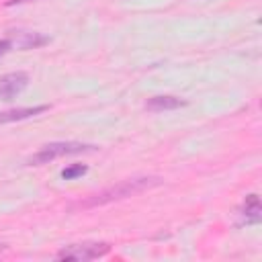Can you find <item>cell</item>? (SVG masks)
I'll use <instances>...</instances> for the list:
<instances>
[{
  "label": "cell",
  "mask_w": 262,
  "mask_h": 262,
  "mask_svg": "<svg viewBox=\"0 0 262 262\" xmlns=\"http://www.w3.org/2000/svg\"><path fill=\"white\" fill-rule=\"evenodd\" d=\"M43 43H47V37L37 35V33H27L18 45H20L23 49H31V47H39V45H43Z\"/></svg>",
  "instance_id": "obj_8"
},
{
  "label": "cell",
  "mask_w": 262,
  "mask_h": 262,
  "mask_svg": "<svg viewBox=\"0 0 262 262\" xmlns=\"http://www.w3.org/2000/svg\"><path fill=\"white\" fill-rule=\"evenodd\" d=\"M49 106L47 104H39V106H23V108H10V111H2L0 113V123H12V121H23V119H31L35 115L45 113Z\"/></svg>",
  "instance_id": "obj_5"
},
{
  "label": "cell",
  "mask_w": 262,
  "mask_h": 262,
  "mask_svg": "<svg viewBox=\"0 0 262 262\" xmlns=\"http://www.w3.org/2000/svg\"><path fill=\"white\" fill-rule=\"evenodd\" d=\"M86 172H88V168L84 164H72V166H68V168L61 170V178L63 180H74V178H78V176H82Z\"/></svg>",
  "instance_id": "obj_9"
},
{
  "label": "cell",
  "mask_w": 262,
  "mask_h": 262,
  "mask_svg": "<svg viewBox=\"0 0 262 262\" xmlns=\"http://www.w3.org/2000/svg\"><path fill=\"white\" fill-rule=\"evenodd\" d=\"M242 215L246 219V223H258L262 219V205L258 194H248L242 207Z\"/></svg>",
  "instance_id": "obj_7"
},
{
  "label": "cell",
  "mask_w": 262,
  "mask_h": 262,
  "mask_svg": "<svg viewBox=\"0 0 262 262\" xmlns=\"http://www.w3.org/2000/svg\"><path fill=\"white\" fill-rule=\"evenodd\" d=\"M29 84V76L25 72H10L0 78V98L2 100H12L18 96Z\"/></svg>",
  "instance_id": "obj_4"
},
{
  "label": "cell",
  "mask_w": 262,
  "mask_h": 262,
  "mask_svg": "<svg viewBox=\"0 0 262 262\" xmlns=\"http://www.w3.org/2000/svg\"><path fill=\"white\" fill-rule=\"evenodd\" d=\"M108 252V244H74L63 248L57 258L59 260H94Z\"/></svg>",
  "instance_id": "obj_3"
},
{
  "label": "cell",
  "mask_w": 262,
  "mask_h": 262,
  "mask_svg": "<svg viewBox=\"0 0 262 262\" xmlns=\"http://www.w3.org/2000/svg\"><path fill=\"white\" fill-rule=\"evenodd\" d=\"M94 145L88 143H78V141H55V143H47L43 145L31 160L29 164H47L55 158L61 156H72V154H84V151H92Z\"/></svg>",
  "instance_id": "obj_2"
},
{
  "label": "cell",
  "mask_w": 262,
  "mask_h": 262,
  "mask_svg": "<svg viewBox=\"0 0 262 262\" xmlns=\"http://www.w3.org/2000/svg\"><path fill=\"white\" fill-rule=\"evenodd\" d=\"M160 184V178L156 176H143V178H129V180H123V182H117L115 186L111 188H104L102 192L98 194H92L90 199H86L84 203H80V207H96V205H106V203H113V201H119V199H125V196H131V194H137L145 188H151V186H158Z\"/></svg>",
  "instance_id": "obj_1"
},
{
  "label": "cell",
  "mask_w": 262,
  "mask_h": 262,
  "mask_svg": "<svg viewBox=\"0 0 262 262\" xmlns=\"http://www.w3.org/2000/svg\"><path fill=\"white\" fill-rule=\"evenodd\" d=\"M186 102L176 98V96H154L145 102V108L154 111V113H160V111H174V108H180Z\"/></svg>",
  "instance_id": "obj_6"
},
{
  "label": "cell",
  "mask_w": 262,
  "mask_h": 262,
  "mask_svg": "<svg viewBox=\"0 0 262 262\" xmlns=\"http://www.w3.org/2000/svg\"><path fill=\"white\" fill-rule=\"evenodd\" d=\"M10 45H12V43H10L8 39H0V55H4V53L10 49Z\"/></svg>",
  "instance_id": "obj_10"
},
{
  "label": "cell",
  "mask_w": 262,
  "mask_h": 262,
  "mask_svg": "<svg viewBox=\"0 0 262 262\" xmlns=\"http://www.w3.org/2000/svg\"><path fill=\"white\" fill-rule=\"evenodd\" d=\"M20 2H27V0H8L6 4H8V6H12V4H20Z\"/></svg>",
  "instance_id": "obj_11"
}]
</instances>
